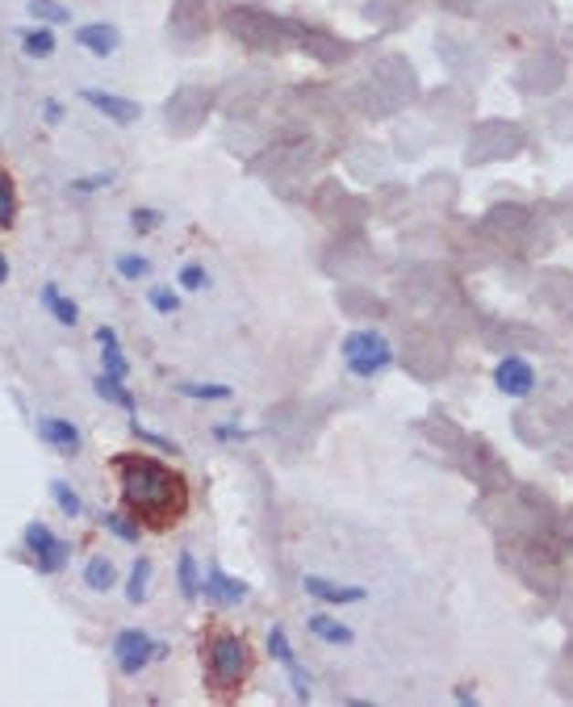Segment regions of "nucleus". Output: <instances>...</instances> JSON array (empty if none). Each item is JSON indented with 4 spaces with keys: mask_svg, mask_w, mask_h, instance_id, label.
Here are the masks:
<instances>
[{
    "mask_svg": "<svg viewBox=\"0 0 573 707\" xmlns=\"http://www.w3.org/2000/svg\"><path fill=\"white\" fill-rule=\"evenodd\" d=\"M113 473H118V486H122V502L139 520H147L151 528H168V523L180 520V511H185V502H188L180 473H172L168 465L151 461L143 452L118 456Z\"/></svg>",
    "mask_w": 573,
    "mask_h": 707,
    "instance_id": "f257e3e1",
    "label": "nucleus"
},
{
    "mask_svg": "<svg viewBox=\"0 0 573 707\" xmlns=\"http://www.w3.org/2000/svg\"><path fill=\"white\" fill-rule=\"evenodd\" d=\"M206 674L209 682H214L218 691H230L243 682V674H248V645L239 637H230V632H218V637H209L206 645Z\"/></svg>",
    "mask_w": 573,
    "mask_h": 707,
    "instance_id": "f03ea898",
    "label": "nucleus"
},
{
    "mask_svg": "<svg viewBox=\"0 0 573 707\" xmlns=\"http://www.w3.org/2000/svg\"><path fill=\"white\" fill-rule=\"evenodd\" d=\"M344 360H347V373L352 377H377L386 373L394 352H389V339L377 331H352L344 339Z\"/></svg>",
    "mask_w": 573,
    "mask_h": 707,
    "instance_id": "7ed1b4c3",
    "label": "nucleus"
},
{
    "mask_svg": "<svg viewBox=\"0 0 573 707\" xmlns=\"http://www.w3.org/2000/svg\"><path fill=\"white\" fill-rule=\"evenodd\" d=\"M159 658H168V645L151 640L147 632H139V628L118 632V640H113V661H118V670L126 678H134L147 661H159Z\"/></svg>",
    "mask_w": 573,
    "mask_h": 707,
    "instance_id": "20e7f679",
    "label": "nucleus"
},
{
    "mask_svg": "<svg viewBox=\"0 0 573 707\" xmlns=\"http://www.w3.org/2000/svg\"><path fill=\"white\" fill-rule=\"evenodd\" d=\"M21 541H26V552L34 557V570L38 573H59L63 565H68V544H63L47 523H38V520L26 523Z\"/></svg>",
    "mask_w": 573,
    "mask_h": 707,
    "instance_id": "39448f33",
    "label": "nucleus"
},
{
    "mask_svg": "<svg viewBox=\"0 0 573 707\" xmlns=\"http://www.w3.org/2000/svg\"><path fill=\"white\" fill-rule=\"evenodd\" d=\"M201 595H206L209 603H218V607H235V603H243L251 595V586L248 582H239V578H230L222 565H209L206 582H201Z\"/></svg>",
    "mask_w": 573,
    "mask_h": 707,
    "instance_id": "423d86ee",
    "label": "nucleus"
},
{
    "mask_svg": "<svg viewBox=\"0 0 573 707\" xmlns=\"http://www.w3.org/2000/svg\"><path fill=\"white\" fill-rule=\"evenodd\" d=\"M80 101L92 105L97 113H105L109 122H118V126H134L139 122V101H126V97H113V92H101V89H80Z\"/></svg>",
    "mask_w": 573,
    "mask_h": 707,
    "instance_id": "0eeeda50",
    "label": "nucleus"
},
{
    "mask_svg": "<svg viewBox=\"0 0 573 707\" xmlns=\"http://www.w3.org/2000/svg\"><path fill=\"white\" fill-rule=\"evenodd\" d=\"M268 648H272V658L285 666V674H289V682H293V695L306 703L310 699V674L302 666H297V653H293V645H289V637H285V628H272L268 632Z\"/></svg>",
    "mask_w": 573,
    "mask_h": 707,
    "instance_id": "6e6552de",
    "label": "nucleus"
},
{
    "mask_svg": "<svg viewBox=\"0 0 573 707\" xmlns=\"http://www.w3.org/2000/svg\"><path fill=\"white\" fill-rule=\"evenodd\" d=\"M494 381H498V390H503V393H511V398H524V393H532L536 377H532V369H527V360H519V356H506V360H498Z\"/></svg>",
    "mask_w": 573,
    "mask_h": 707,
    "instance_id": "1a4fd4ad",
    "label": "nucleus"
},
{
    "mask_svg": "<svg viewBox=\"0 0 573 707\" xmlns=\"http://www.w3.org/2000/svg\"><path fill=\"white\" fill-rule=\"evenodd\" d=\"M34 432H38L42 444H50V448H59L63 456H71V452L80 448V432L71 427L68 419H55V414H47V419L34 423Z\"/></svg>",
    "mask_w": 573,
    "mask_h": 707,
    "instance_id": "9d476101",
    "label": "nucleus"
},
{
    "mask_svg": "<svg viewBox=\"0 0 573 707\" xmlns=\"http://www.w3.org/2000/svg\"><path fill=\"white\" fill-rule=\"evenodd\" d=\"M302 590H306V595H314V599H326V603H365L368 599L365 586H335V582L314 578V573H306V578H302Z\"/></svg>",
    "mask_w": 573,
    "mask_h": 707,
    "instance_id": "9b49d317",
    "label": "nucleus"
},
{
    "mask_svg": "<svg viewBox=\"0 0 573 707\" xmlns=\"http://www.w3.org/2000/svg\"><path fill=\"white\" fill-rule=\"evenodd\" d=\"M76 42L89 50V55H97V59H109V55L118 50V30L105 26V21H92V26H80L76 30Z\"/></svg>",
    "mask_w": 573,
    "mask_h": 707,
    "instance_id": "f8f14e48",
    "label": "nucleus"
},
{
    "mask_svg": "<svg viewBox=\"0 0 573 707\" xmlns=\"http://www.w3.org/2000/svg\"><path fill=\"white\" fill-rule=\"evenodd\" d=\"M38 302H42V310H50V315H55V323L76 327L80 310H76V302H68V297L59 294V285H42L38 289Z\"/></svg>",
    "mask_w": 573,
    "mask_h": 707,
    "instance_id": "ddd939ff",
    "label": "nucleus"
},
{
    "mask_svg": "<svg viewBox=\"0 0 573 707\" xmlns=\"http://www.w3.org/2000/svg\"><path fill=\"white\" fill-rule=\"evenodd\" d=\"M306 628L314 632L318 640H326V645H352V640H356V632L347 628V624H339V619H331V616H310Z\"/></svg>",
    "mask_w": 573,
    "mask_h": 707,
    "instance_id": "4468645a",
    "label": "nucleus"
},
{
    "mask_svg": "<svg viewBox=\"0 0 573 707\" xmlns=\"http://www.w3.org/2000/svg\"><path fill=\"white\" fill-rule=\"evenodd\" d=\"M92 385H97V393L105 398V402H113V406H122V411H130V414H134V393H130L126 385H122V377L101 373Z\"/></svg>",
    "mask_w": 573,
    "mask_h": 707,
    "instance_id": "2eb2a0df",
    "label": "nucleus"
},
{
    "mask_svg": "<svg viewBox=\"0 0 573 707\" xmlns=\"http://www.w3.org/2000/svg\"><path fill=\"white\" fill-rule=\"evenodd\" d=\"M113 582H118V570H113V561L109 557H92L89 565H84V586L89 590H113Z\"/></svg>",
    "mask_w": 573,
    "mask_h": 707,
    "instance_id": "dca6fc26",
    "label": "nucleus"
},
{
    "mask_svg": "<svg viewBox=\"0 0 573 707\" xmlns=\"http://www.w3.org/2000/svg\"><path fill=\"white\" fill-rule=\"evenodd\" d=\"M176 582H180V595H185L188 603L201 595V573H197V557H193V552H180V561H176Z\"/></svg>",
    "mask_w": 573,
    "mask_h": 707,
    "instance_id": "f3484780",
    "label": "nucleus"
},
{
    "mask_svg": "<svg viewBox=\"0 0 573 707\" xmlns=\"http://www.w3.org/2000/svg\"><path fill=\"white\" fill-rule=\"evenodd\" d=\"M50 498H55V507H59L68 520H80V515H84V502H80V494L71 490L68 482H59V477L50 482Z\"/></svg>",
    "mask_w": 573,
    "mask_h": 707,
    "instance_id": "a211bd4d",
    "label": "nucleus"
},
{
    "mask_svg": "<svg viewBox=\"0 0 573 707\" xmlns=\"http://www.w3.org/2000/svg\"><path fill=\"white\" fill-rule=\"evenodd\" d=\"M21 50H26L30 59H50V55H55V34L50 30H26L21 34Z\"/></svg>",
    "mask_w": 573,
    "mask_h": 707,
    "instance_id": "6ab92c4d",
    "label": "nucleus"
},
{
    "mask_svg": "<svg viewBox=\"0 0 573 707\" xmlns=\"http://www.w3.org/2000/svg\"><path fill=\"white\" fill-rule=\"evenodd\" d=\"M147 590H151V561H147V557H139V561H134V570H130L126 599H130V603H143V599H147Z\"/></svg>",
    "mask_w": 573,
    "mask_h": 707,
    "instance_id": "aec40b11",
    "label": "nucleus"
},
{
    "mask_svg": "<svg viewBox=\"0 0 573 707\" xmlns=\"http://www.w3.org/2000/svg\"><path fill=\"white\" fill-rule=\"evenodd\" d=\"M13 218H17V188H13V177L0 167V226L9 230Z\"/></svg>",
    "mask_w": 573,
    "mask_h": 707,
    "instance_id": "412c9836",
    "label": "nucleus"
},
{
    "mask_svg": "<svg viewBox=\"0 0 573 707\" xmlns=\"http://www.w3.org/2000/svg\"><path fill=\"white\" fill-rule=\"evenodd\" d=\"M101 523H105V531H113V536H118V541H126V544H139V523H130L126 520V515H118V511H113V515H105V520H101Z\"/></svg>",
    "mask_w": 573,
    "mask_h": 707,
    "instance_id": "4be33fe9",
    "label": "nucleus"
},
{
    "mask_svg": "<svg viewBox=\"0 0 573 707\" xmlns=\"http://www.w3.org/2000/svg\"><path fill=\"white\" fill-rule=\"evenodd\" d=\"M180 393H185V398H214V402H227L230 393V385H197V381H185V385H176Z\"/></svg>",
    "mask_w": 573,
    "mask_h": 707,
    "instance_id": "5701e85b",
    "label": "nucleus"
},
{
    "mask_svg": "<svg viewBox=\"0 0 573 707\" xmlns=\"http://www.w3.org/2000/svg\"><path fill=\"white\" fill-rule=\"evenodd\" d=\"M101 364H105V373H113V377L130 373V364H126V356H122L118 344H101Z\"/></svg>",
    "mask_w": 573,
    "mask_h": 707,
    "instance_id": "b1692460",
    "label": "nucleus"
},
{
    "mask_svg": "<svg viewBox=\"0 0 573 707\" xmlns=\"http://www.w3.org/2000/svg\"><path fill=\"white\" fill-rule=\"evenodd\" d=\"M151 273V260L147 256H118V276L126 281H139V276Z\"/></svg>",
    "mask_w": 573,
    "mask_h": 707,
    "instance_id": "393cba45",
    "label": "nucleus"
},
{
    "mask_svg": "<svg viewBox=\"0 0 573 707\" xmlns=\"http://www.w3.org/2000/svg\"><path fill=\"white\" fill-rule=\"evenodd\" d=\"M30 13L42 21H71V13L63 5H55V0H30Z\"/></svg>",
    "mask_w": 573,
    "mask_h": 707,
    "instance_id": "a878e982",
    "label": "nucleus"
},
{
    "mask_svg": "<svg viewBox=\"0 0 573 707\" xmlns=\"http://www.w3.org/2000/svg\"><path fill=\"white\" fill-rule=\"evenodd\" d=\"M147 302H151V310H159V315H176L180 297L172 294V289H151V294H147Z\"/></svg>",
    "mask_w": 573,
    "mask_h": 707,
    "instance_id": "bb28decb",
    "label": "nucleus"
},
{
    "mask_svg": "<svg viewBox=\"0 0 573 707\" xmlns=\"http://www.w3.org/2000/svg\"><path fill=\"white\" fill-rule=\"evenodd\" d=\"M180 285H185V289H206L209 285L206 268H201V264H185V268H180Z\"/></svg>",
    "mask_w": 573,
    "mask_h": 707,
    "instance_id": "cd10ccee",
    "label": "nucleus"
},
{
    "mask_svg": "<svg viewBox=\"0 0 573 707\" xmlns=\"http://www.w3.org/2000/svg\"><path fill=\"white\" fill-rule=\"evenodd\" d=\"M105 185H113V177H80V180H71V188H76V193H97V188H105Z\"/></svg>",
    "mask_w": 573,
    "mask_h": 707,
    "instance_id": "c85d7f7f",
    "label": "nucleus"
},
{
    "mask_svg": "<svg viewBox=\"0 0 573 707\" xmlns=\"http://www.w3.org/2000/svg\"><path fill=\"white\" fill-rule=\"evenodd\" d=\"M159 209H134V230H151V226H159Z\"/></svg>",
    "mask_w": 573,
    "mask_h": 707,
    "instance_id": "c756f323",
    "label": "nucleus"
},
{
    "mask_svg": "<svg viewBox=\"0 0 573 707\" xmlns=\"http://www.w3.org/2000/svg\"><path fill=\"white\" fill-rule=\"evenodd\" d=\"M42 118H47V126H59V122H63V105H59V101H47V105H42Z\"/></svg>",
    "mask_w": 573,
    "mask_h": 707,
    "instance_id": "7c9ffc66",
    "label": "nucleus"
},
{
    "mask_svg": "<svg viewBox=\"0 0 573 707\" xmlns=\"http://www.w3.org/2000/svg\"><path fill=\"white\" fill-rule=\"evenodd\" d=\"M134 435L139 440H147V444H155V448H164V452H176V444H168L164 435H151V432H139V423H134Z\"/></svg>",
    "mask_w": 573,
    "mask_h": 707,
    "instance_id": "2f4dec72",
    "label": "nucleus"
},
{
    "mask_svg": "<svg viewBox=\"0 0 573 707\" xmlns=\"http://www.w3.org/2000/svg\"><path fill=\"white\" fill-rule=\"evenodd\" d=\"M97 344H118V331L113 327H97Z\"/></svg>",
    "mask_w": 573,
    "mask_h": 707,
    "instance_id": "473e14b6",
    "label": "nucleus"
},
{
    "mask_svg": "<svg viewBox=\"0 0 573 707\" xmlns=\"http://www.w3.org/2000/svg\"><path fill=\"white\" fill-rule=\"evenodd\" d=\"M214 435H218V440H243V432H239V427H214Z\"/></svg>",
    "mask_w": 573,
    "mask_h": 707,
    "instance_id": "72a5a7b5",
    "label": "nucleus"
},
{
    "mask_svg": "<svg viewBox=\"0 0 573 707\" xmlns=\"http://www.w3.org/2000/svg\"><path fill=\"white\" fill-rule=\"evenodd\" d=\"M9 276V260H5V252H0V281Z\"/></svg>",
    "mask_w": 573,
    "mask_h": 707,
    "instance_id": "f704fd0d",
    "label": "nucleus"
}]
</instances>
